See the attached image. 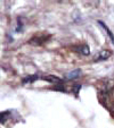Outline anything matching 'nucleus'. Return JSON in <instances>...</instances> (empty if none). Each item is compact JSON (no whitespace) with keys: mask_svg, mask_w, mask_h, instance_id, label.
Segmentation results:
<instances>
[{"mask_svg":"<svg viewBox=\"0 0 114 128\" xmlns=\"http://www.w3.org/2000/svg\"><path fill=\"white\" fill-rule=\"evenodd\" d=\"M81 74H82L81 69H75V70H73V72H67V74L65 75V78L66 80H75V78L80 77Z\"/></svg>","mask_w":114,"mask_h":128,"instance_id":"f257e3e1","label":"nucleus"},{"mask_svg":"<svg viewBox=\"0 0 114 128\" xmlns=\"http://www.w3.org/2000/svg\"><path fill=\"white\" fill-rule=\"evenodd\" d=\"M109 56H111V52L107 50H103L100 51L99 53H98L97 56H96V58H95V60L96 61H99V60H106V59L109 58Z\"/></svg>","mask_w":114,"mask_h":128,"instance_id":"f03ea898","label":"nucleus"},{"mask_svg":"<svg viewBox=\"0 0 114 128\" xmlns=\"http://www.w3.org/2000/svg\"><path fill=\"white\" fill-rule=\"evenodd\" d=\"M98 24H99V25H100V26H103V28H104V30H105V31H106V33H107V34H108V35H109V39H111L112 43H113V44H114V34H113V33H112V31H111V30H109V28H108V27H107V26H106V25H105V24H104V23H103V22H102V20H98Z\"/></svg>","mask_w":114,"mask_h":128,"instance_id":"7ed1b4c3","label":"nucleus"},{"mask_svg":"<svg viewBox=\"0 0 114 128\" xmlns=\"http://www.w3.org/2000/svg\"><path fill=\"white\" fill-rule=\"evenodd\" d=\"M42 80H48V82H51V83H55V82H58V83H61L62 82V80L61 78H58V77H56V76H54V75H47V76H42Z\"/></svg>","mask_w":114,"mask_h":128,"instance_id":"20e7f679","label":"nucleus"},{"mask_svg":"<svg viewBox=\"0 0 114 128\" xmlns=\"http://www.w3.org/2000/svg\"><path fill=\"white\" fill-rule=\"evenodd\" d=\"M39 76L38 75H32V76H27L26 78L23 80V84H26V83H33L35 80H38Z\"/></svg>","mask_w":114,"mask_h":128,"instance_id":"39448f33","label":"nucleus"},{"mask_svg":"<svg viewBox=\"0 0 114 128\" xmlns=\"http://www.w3.org/2000/svg\"><path fill=\"white\" fill-rule=\"evenodd\" d=\"M75 50L78 51V52L82 53V54H89V48H88L87 46H79V48H77Z\"/></svg>","mask_w":114,"mask_h":128,"instance_id":"423d86ee","label":"nucleus"},{"mask_svg":"<svg viewBox=\"0 0 114 128\" xmlns=\"http://www.w3.org/2000/svg\"><path fill=\"white\" fill-rule=\"evenodd\" d=\"M8 116H9V111H5V112H1L0 114V122L1 124H5L6 120H7Z\"/></svg>","mask_w":114,"mask_h":128,"instance_id":"0eeeda50","label":"nucleus"}]
</instances>
